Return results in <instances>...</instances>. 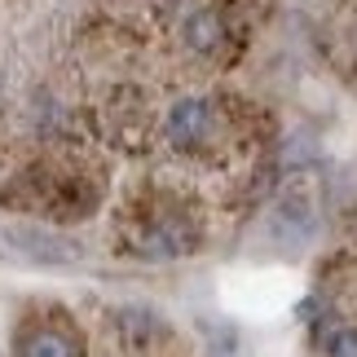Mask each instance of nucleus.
<instances>
[{"label":"nucleus","instance_id":"nucleus-1","mask_svg":"<svg viewBox=\"0 0 357 357\" xmlns=\"http://www.w3.org/2000/svg\"><path fill=\"white\" fill-rule=\"evenodd\" d=\"M212 137V106L203 98H181L168 111V142L176 150H195Z\"/></svg>","mask_w":357,"mask_h":357},{"label":"nucleus","instance_id":"nucleus-2","mask_svg":"<svg viewBox=\"0 0 357 357\" xmlns=\"http://www.w3.org/2000/svg\"><path fill=\"white\" fill-rule=\"evenodd\" d=\"M9 247H18V252L26 260H36V265H75L79 256V247L75 243H66L62 234H45V229H9Z\"/></svg>","mask_w":357,"mask_h":357},{"label":"nucleus","instance_id":"nucleus-3","mask_svg":"<svg viewBox=\"0 0 357 357\" xmlns=\"http://www.w3.org/2000/svg\"><path fill=\"white\" fill-rule=\"evenodd\" d=\"M18 357H84L79 340L71 331H58V326H36V331L22 335Z\"/></svg>","mask_w":357,"mask_h":357},{"label":"nucleus","instance_id":"nucleus-4","mask_svg":"<svg viewBox=\"0 0 357 357\" xmlns=\"http://www.w3.org/2000/svg\"><path fill=\"white\" fill-rule=\"evenodd\" d=\"M221 40H225V22H221V13H216V9L190 13V22H185V45L195 49V53L221 49Z\"/></svg>","mask_w":357,"mask_h":357},{"label":"nucleus","instance_id":"nucleus-5","mask_svg":"<svg viewBox=\"0 0 357 357\" xmlns=\"http://www.w3.org/2000/svg\"><path fill=\"white\" fill-rule=\"evenodd\" d=\"M326 357H357V326H331L322 335Z\"/></svg>","mask_w":357,"mask_h":357}]
</instances>
